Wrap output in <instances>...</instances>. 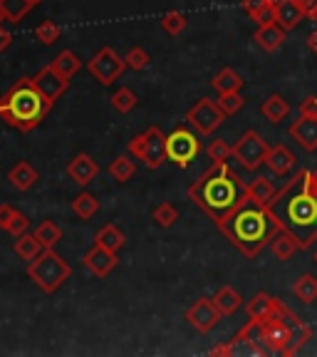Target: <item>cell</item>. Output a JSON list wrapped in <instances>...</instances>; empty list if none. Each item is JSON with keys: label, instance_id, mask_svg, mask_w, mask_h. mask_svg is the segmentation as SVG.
I'll use <instances>...</instances> for the list:
<instances>
[{"label": "cell", "instance_id": "obj_1", "mask_svg": "<svg viewBox=\"0 0 317 357\" xmlns=\"http://www.w3.org/2000/svg\"><path fill=\"white\" fill-rule=\"evenodd\" d=\"M223 234L229 236L231 243L238 248L240 253H245L248 258H256L258 253L268 245V241H273L278 231H283V226L278 223V218L273 216V211L258 201H253L245 194V199L238 206L229 213L226 218L216 223Z\"/></svg>", "mask_w": 317, "mask_h": 357}, {"label": "cell", "instance_id": "obj_2", "mask_svg": "<svg viewBox=\"0 0 317 357\" xmlns=\"http://www.w3.org/2000/svg\"><path fill=\"white\" fill-rule=\"evenodd\" d=\"M270 206L285 208V211L280 208H270V211L278 218L283 231L295 236L300 248H307L310 241L317 236V194L307 184V172L297 174L280 194H275Z\"/></svg>", "mask_w": 317, "mask_h": 357}, {"label": "cell", "instance_id": "obj_3", "mask_svg": "<svg viewBox=\"0 0 317 357\" xmlns=\"http://www.w3.org/2000/svg\"><path fill=\"white\" fill-rule=\"evenodd\" d=\"M189 196L201 211L218 223L245 199V184L226 162H213V167L189 189Z\"/></svg>", "mask_w": 317, "mask_h": 357}, {"label": "cell", "instance_id": "obj_4", "mask_svg": "<svg viewBox=\"0 0 317 357\" xmlns=\"http://www.w3.org/2000/svg\"><path fill=\"white\" fill-rule=\"evenodd\" d=\"M52 102L38 89L33 77H20L0 97V117L17 132H33L50 112Z\"/></svg>", "mask_w": 317, "mask_h": 357}, {"label": "cell", "instance_id": "obj_5", "mask_svg": "<svg viewBox=\"0 0 317 357\" xmlns=\"http://www.w3.org/2000/svg\"><path fill=\"white\" fill-rule=\"evenodd\" d=\"M253 330H256V340L261 342L265 350L270 352H280V355H293L297 352V347L305 340H310V328L302 325L300 320L293 315L290 307H285L283 303L278 305V310L273 315H268L265 320L256 323L251 320Z\"/></svg>", "mask_w": 317, "mask_h": 357}, {"label": "cell", "instance_id": "obj_6", "mask_svg": "<svg viewBox=\"0 0 317 357\" xmlns=\"http://www.w3.org/2000/svg\"><path fill=\"white\" fill-rule=\"evenodd\" d=\"M28 275L42 293H55L72 275V268L67 266V261H62L52 248H45L35 261H30Z\"/></svg>", "mask_w": 317, "mask_h": 357}, {"label": "cell", "instance_id": "obj_7", "mask_svg": "<svg viewBox=\"0 0 317 357\" xmlns=\"http://www.w3.org/2000/svg\"><path fill=\"white\" fill-rule=\"evenodd\" d=\"M201 151V142L189 127H176L167 137V154L169 162L176 167H189Z\"/></svg>", "mask_w": 317, "mask_h": 357}, {"label": "cell", "instance_id": "obj_8", "mask_svg": "<svg viewBox=\"0 0 317 357\" xmlns=\"http://www.w3.org/2000/svg\"><path fill=\"white\" fill-rule=\"evenodd\" d=\"M268 151H270L268 142L263 139L258 132H253V129H248V132L233 144V156L238 159L240 167L248 169V172H256L258 167L265 164Z\"/></svg>", "mask_w": 317, "mask_h": 357}, {"label": "cell", "instance_id": "obj_9", "mask_svg": "<svg viewBox=\"0 0 317 357\" xmlns=\"http://www.w3.org/2000/svg\"><path fill=\"white\" fill-rule=\"evenodd\" d=\"M223 119H226V112L218 107V102L208 100V97L199 100L189 112H186V122H189L199 134H206V137L221 127Z\"/></svg>", "mask_w": 317, "mask_h": 357}, {"label": "cell", "instance_id": "obj_10", "mask_svg": "<svg viewBox=\"0 0 317 357\" xmlns=\"http://www.w3.org/2000/svg\"><path fill=\"white\" fill-rule=\"evenodd\" d=\"M127 67H129L127 60L119 57L111 47H102V50L87 62V70L92 73V77L100 79L102 84H111Z\"/></svg>", "mask_w": 317, "mask_h": 357}, {"label": "cell", "instance_id": "obj_11", "mask_svg": "<svg viewBox=\"0 0 317 357\" xmlns=\"http://www.w3.org/2000/svg\"><path fill=\"white\" fill-rule=\"evenodd\" d=\"M186 320H189L191 328H196L199 333H208V330H213L218 325V320L223 318L221 310L216 307V303H213V298L208 301V298H199V301L194 303V305L186 310L184 315Z\"/></svg>", "mask_w": 317, "mask_h": 357}, {"label": "cell", "instance_id": "obj_12", "mask_svg": "<svg viewBox=\"0 0 317 357\" xmlns=\"http://www.w3.org/2000/svg\"><path fill=\"white\" fill-rule=\"evenodd\" d=\"M167 159V134L159 127H149L144 132V151H141L139 162H144L149 169H159Z\"/></svg>", "mask_w": 317, "mask_h": 357}, {"label": "cell", "instance_id": "obj_13", "mask_svg": "<svg viewBox=\"0 0 317 357\" xmlns=\"http://www.w3.org/2000/svg\"><path fill=\"white\" fill-rule=\"evenodd\" d=\"M33 82L38 84V89L52 102V105H55V102L67 92V87H70V77L60 75L52 65L42 67V70L33 77Z\"/></svg>", "mask_w": 317, "mask_h": 357}, {"label": "cell", "instance_id": "obj_14", "mask_svg": "<svg viewBox=\"0 0 317 357\" xmlns=\"http://www.w3.org/2000/svg\"><path fill=\"white\" fill-rule=\"evenodd\" d=\"M84 266H87L89 273H95L97 278H107V275L114 271V266H117V253L105 248V245L95 243V248L87 251V256H84Z\"/></svg>", "mask_w": 317, "mask_h": 357}, {"label": "cell", "instance_id": "obj_15", "mask_svg": "<svg viewBox=\"0 0 317 357\" xmlns=\"http://www.w3.org/2000/svg\"><path fill=\"white\" fill-rule=\"evenodd\" d=\"M290 137L305 151H317V117L300 114L297 122L290 124Z\"/></svg>", "mask_w": 317, "mask_h": 357}, {"label": "cell", "instance_id": "obj_16", "mask_svg": "<svg viewBox=\"0 0 317 357\" xmlns=\"http://www.w3.org/2000/svg\"><path fill=\"white\" fill-rule=\"evenodd\" d=\"M265 164L275 176H288V174L297 167V156H295V151L288 149L285 144H275L268 151Z\"/></svg>", "mask_w": 317, "mask_h": 357}, {"label": "cell", "instance_id": "obj_17", "mask_svg": "<svg viewBox=\"0 0 317 357\" xmlns=\"http://www.w3.org/2000/svg\"><path fill=\"white\" fill-rule=\"evenodd\" d=\"M307 15H310V13H307L300 3H295V0H280L278 6H275V20H278L280 28H285L288 33L295 30Z\"/></svg>", "mask_w": 317, "mask_h": 357}, {"label": "cell", "instance_id": "obj_18", "mask_svg": "<svg viewBox=\"0 0 317 357\" xmlns=\"http://www.w3.org/2000/svg\"><path fill=\"white\" fill-rule=\"evenodd\" d=\"M97 172H100V167H97V162L89 154H77L72 162L67 164V174H70V178L77 181L79 186H87L89 181L97 176Z\"/></svg>", "mask_w": 317, "mask_h": 357}, {"label": "cell", "instance_id": "obj_19", "mask_svg": "<svg viewBox=\"0 0 317 357\" xmlns=\"http://www.w3.org/2000/svg\"><path fill=\"white\" fill-rule=\"evenodd\" d=\"M285 35H288V30L280 28L278 22H270V25H261L253 38H256V43L261 45V50L278 52L280 47H283V43H285Z\"/></svg>", "mask_w": 317, "mask_h": 357}, {"label": "cell", "instance_id": "obj_20", "mask_svg": "<svg viewBox=\"0 0 317 357\" xmlns=\"http://www.w3.org/2000/svg\"><path fill=\"white\" fill-rule=\"evenodd\" d=\"M278 305H280L278 298L268 296V293H256V296L248 301V318L261 323L268 315H273V312L278 310Z\"/></svg>", "mask_w": 317, "mask_h": 357}, {"label": "cell", "instance_id": "obj_21", "mask_svg": "<svg viewBox=\"0 0 317 357\" xmlns=\"http://www.w3.org/2000/svg\"><path fill=\"white\" fill-rule=\"evenodd\" d=\"M8 181L13 184V189L30 191L35 186V181H38V172H35L28 162H17L15 167L10 169V174H8Z\"/></svg>", "mask_w": 317, "mask_h": 357}, {"label": "cell", "instance_id": "obj_22", "mask_svg": "<svg viewBox=\"0 0 317 357\" xmlns=\"http://www.w3.org/2000/svg\"><path fill=\"white\" fill-rule=\"evenodd\" d=\"M261 114L268 119L270 124H280L283 119H288V114H290V105H288V100L285 97H280V95H270L265 102L261 105Z\"/></svg>", "mask_w": 317, "mask_h": 357}, {"label": "cell", "instance_id": "obj_23", "mask_svg": "<svg viewBox=\"0 0 317 357\" xmlns=\"http://www.w3.org/2000/svg\"><path fill=\"white\" fill-rule=\"evenodd\" d=\"M300 248V243L295 241V236L288 234V231H278L275 238L270 241V251L278 261H290V258L295 256V251Z\"/></svg>", "mask_w": 317, "mask_h": 357}, {"label": "cell", "instance_id": "obj_24", "mask_svg": "<svg viewBox=\"0 0 317 357\" xmlns=\"http://www.w3.org/2000/svg\"><path fill=\"white\" fill-rule=\"evenodd\" d=\"M213 303H216V307L221 310V315H233V312L243 305V298H240V293L235 288L223 285V288H218L216 296H213Z\"/></svg>", "mask_w": 317, "mask_h": 357}, {"label": "cell", "instance_id": "obj_25", "mask_svg": "<svg viewBox=\"0 0 317 357\" xmlns=\"http://www.w3.org/2000/svg\"><path fill=\"white\" fill-rule=\"evenodd\" d=\"M245 194L251 196L253 201H258V204H263V206H270V201L275 199L278 191L268 181V176H256L251 184H245Z\"/></svg>", "mask_w": 317, "mask_h": 357}, {"label": "cell", "instance_id": "obj_26", "mask_svg": "<svg viewBox=\"0 0 317 357\" xmlns=\"http://www.w3.org/2000/svg\"><path fill=\"white\" fill-rule=\"evenodd\" d=\"M211 84L218 95H223V92H240V87H243V77L235 73L233 67H223L221 73L213 77Z\"/></svg>", "mask_w": 317, "mask_h": 357}, {"label": "cell", "instance_id": "obj_27", "mask_svg": "<svg viewBox=\"0 0 317 357\" xmlns=\"http://www.w3.org/2000/svg\"><path fill=\"white\" fill-rule=\"evenodd\" d=\"M33 0H0V15L10 22H20L33 10Z\"/></svg>", "mask_w": 317, "mask_h": 357}, {"label": "cell", "instance_id": "obj_28", "mask_svg": "<svg viewBox=\"0 0 317 357\" xmlns=\"http://www.w3.org/2000/svg\"><path fill=\"white\" fill-rule=\"evenodd\" d=\"M95 241L100 245H105V248H109V251L119 253V248L127 243V236H124L122 231L114 226V223H107V226H102V229H100V234H97Z\"/></svg>", "mask_w": 317, "mask_h": 357}, {"label": "cell", "instance_id": "obj_29", "mask_svg": "<svg viewBox=\"0 0 317 357\" xmlns=\"http://www.w3.org/2000/svg\"><path fill=\"white\" fill-rule=\"evenodd\" d=\"M42 251H45V245L40 243L38 238H35V234L33 236H30V234L17 236V241H15V253L22 258V261H35V258H38Z\"/></svg>", "mask_w": 317, "mask_h": 357}, {"label": "cell", "instance_id": "obj_30", "mask_svg": "<svg viewBox=\"0 0 317 357\" xmlns=\"http://www.w3.org/2000/svg\"><path fill=\"white\" fill-rule=\"evenodd\" d=\"M293 293L297 296V301L307 303V305L315 303L317 301V278L310 273L300 275V278L295 280V285H293Z\"/></svg>", "mask_w": 317, "mask_h": 357}, {"label": "cell", "instance_id": "obj_31", "mask_svg": "<svg viewBox=\"0 0 317 357\" xmlns=\"http://www.w3.org/2000/svg\"><path fill=\"white\" fill-rule=\"evenodd\" d=\"M35 238H38L45 248H52V245L62 241V229L55 221H42L38 229H35Z\"/></svg>", "mask_w": 317, "mask_h": 357}, {"label": "cell", "instance_id": "obj_32", "mask_svg": "<svg viewBox=\"0 0 317 357\" xmlns=\"http://www.w3.org/2000/svg\"><path fill=\"white\" fill-rule=\"evenodd\" d=\"M50 65L55 67L60 75H65V77H72V75L79 70V65H82V62H79V57L75 55L72 50H62L60 55L50 62Z\"/></svg>", "mask_w": 317, "mask_h": 357}, {"label": "cell", "instance_id": "obj_33", "mask_svg": "<svg viewBox=\"0 0 317 357\" xmlns=\"http://www.w3.org/2000/svg\"><path fill=\"white\" fill-rule=\"evenodd\" d=\"M97 208H100V201L95 199L92 194H79V196H75V201H72V211L77 213L82 221H87V218H92L97 213Z\"/></svg>", "mask_w": 317, "mask_h": 357}, {"label": "cell", "instance_id": "obj_34", "mask_svg": "<svg viewBox=\"0 0 317 357\" xmlns=\"http://www.w3.org/2000/svg\"><path fill=\"white\" fill-rule=\"evenodd\" d=\"M109 176L119 184H127L129 178L134 176V164L129 162L127 156H117L114 162L109 164Z\"/></svg>", "mask_w": 317, "mask_h": 357}, {"label": "cell", "instance_id": "obj_35", "mask_svg": "<svg viewBox=\"0 0 317 357\" xmlns=\"http://www.w3.org/2000/svg\"><path fill=\"white\" fill-rule=\"evenodd\" d=\"M218 107H221L223 112H226V117H231V114H238L240 109H243V97H240V92H223V95H218Z\"/></svg>", "mask_w": 317, "mask_h": 357}, {"label": "cell", "instance_id": "obj_36", "mask_svg": "<svg viewBox=\"0 0 317 357\" xmlns=\"http://www.w3.org/2000/svg\"><path fill=\"white\" fill-rule=\"evenodd\" d=\"M178 221V211L171 206V204H159L154 208V223L156 226H162V229H169L173 223Z\"/></svg>", "mask_w": 317, "mask_h": 357}, {"label": "cell", "instance_id": "obj_37", "mask_svg": "<svg viewBox=\"0 0 317 357\" xmlns=\"http://www.w3.org/2000/svg\"><path fill=\"white\" fill-rule=\"evenodd\" d=\"M134 105H137V97H134L132 89L122 87L119 92H114V95H111V107H114L117 112H122V114L132 112V109H134Z\"/></svg>", "mask_w": 317, "mask_h": 357}, {"label": "cell", "instance_id": "obj_38", "mask_svg": "<svg viewBox=\"0 0 317 357\" xmlns=\"http://www.w3.org/2000/svg\"><path fill=\"white\" fill-rule=\"evenodd\" d=\"M186 25H189V20H186L184 13H167V15L162 17V28L167 30L169 35L184 33Z\"/></svg>", "mask_w": 317, "mask_h": 357}, {"label": "cell", "instance_id": "obj_39", "mask_svg": "<svg viewBox=\"0 0 317 357\" xmlns=\"http://www.w3.org/2000/svg\"><path fill=\"white\" fill-rule=\"evenodd\" d=\"M231 156H233V146L226 139H213L208 144V159L211 162H229Z\"/></svg>", "mask_w": 317, "mask_h": 357}, {"label": "cell", "instance_id": "obj_40", "mask_svg": "<svg viewBox=\"0 0 317 357\" xmlns=\"http://www.w3.org/2000/svg\"><path fill=\"white\" fill-rule=\"evenodd\" d=\"M35 38H38V43H42V45H52V43H57V38H60V28H57L52 20H45L35 28Z\"/></svg>", "mask_w": 317, "mask_h": 357}, {"label": "cell", "instance_id": "obj_41", "mask_svg": "<svg viewBox=\"0 0 317 357\" xmlns=\"http://www.w3.org/2000/svg\"><path fill=\"white\" fill-rule=\"evenodd\" d=\"M124 60H127V65L132 67V70H137V73H139V70H146L149 62H151L149 55H146V50H141V47H132Z\"/></svg>", "mask_w": 317, "mask_h": 357}, {"label": "cell", "instance_id": "obj_42", "mask_svg": "<svg viewBox=\"0 0 317 357\" xmlns=\"http://www.w3.org/2000/svg\"><path fill=\"white\" fill-rule=\"evenodd\" d=\"M28 229H30V218L25 216V213L15 211V216L10 218V223H8L6 231H10L13 236H22V234H28Z\"/></svg>", "mask_w": 317, "mask_h": 357}, {"label": "cell", "instance_id": "obj_43", "mask_svg": "<svg viewBox=\"0 0 317 357\" xmlns=\"http://www.w3.org/2000/svg\"><path fill=\"white\" fill-rule=\"evenodd\" d=\"M253 20L258 22V25H270V22H278L275 20V6L270 3V6H265L263 10H258L256 15H253Z\"/></svg>", "mask_w": 317, "mask_h": 357}, {"label": "cell", "instance_id": "obj_44", "mask_svg": "<svg viewBox=\"0 0 317 357\" xmlns=\"http://www.w3.org/2000/svg\"><path fill=\"white\" fill-rule=\"evenodd\" d=\"M265 6H270V3H268V0H243V10L248 13V15H256L258 10H263V8Z\"/></svg>", "mask_w": 317, "mask_h": 357}, {"label": "cell", "instance_id": "obj_45", "mask_svg": "<svg viewBox=\"0 0 317 357\" xmlns=\"http://www.w3.org/2000/svg\"><path fill=\"white\" fill-rule=\"evenodd\" d=\"M141 151H144V134H139V137H134V139L129 142V154H132L134 159H141Z\"/></svg>", "mask_w": 317, "mask_h": 357}, {"label": "cell", "instance_id": "obj_46", "mask_svg": "<svg viewBox=\"0 0 317 357\" xmlns=\"http://www.w3.org/2000/svg\"><path fill=\"white\" fill-rule=\"evenodd\" d=\"M300 114H307V117H317V97H307V100L300 102Z\"/></svg>", "mask_w": 317, "mask_h": 357}, {"label": "cell", "instance_id": "obj_47", "mask_svg": "<svg viewBox=\"0 0 317 357\" xmlns=\"http://www.w3.org/2000/svg\"><path fill=\"white\" fill-rule=\"evenodd\" d=\"M13 216H15V208L3 204V206H0V229H8V223H10Z\"/></svg>", "mask_w": 317, "mask_h": 357}, {"label": "cell", "instance_id": "obj_48", "mask_svg": "<svg viewBox=\"0 0 317 357\" xmlns=\"http://www.w3.org/2000/svg\"><path fill=\"white\" fill-rule=\"evenodd\" d=\"M10 43H13V35L8 33V30L3 28V25H0V55H3V52H6L8 47H10Z\"/></svg>", "mask_w": 317, "mask_h": 357}, {"label": "cell", "instance_id": "obj_49", "mask_svg": "<svg viewBox=\"0 0 317 357\" xmlns=\"http://www.w3.org/2000/svg\"><path fill=\"white\" fill-rule=\"evenodd\" d=\"M235 347L233 345H221V347H213L211 355H233Z\"/></svg>", "mask_w": 317, "mask_h": 357}, {"label": "cell", "instance_id": "obj_50", "mask_svg": "<svg viewBox=\"0 0 317 357\" xmlns=\"http://www.w3.org/2000/svg\"><path fill=\"white\" fill-rule=\"evenodd\" d=\"M295 3H300V6L305 8L307 13H312L317 8V0H295Z\"/></svg>", "mask_w": 317, "mask_h": 357}, {"label": "cell", "instance_id": "obj_51", "mask_svg": "<svg viewBox=\"0 0 317 357\" xmlns=\"http://www.w3.org/2000/svg\"><path fill=\"white\" fill-rule=\"evenodd\" d=\"M307 184H310V189L317 194V169H315V172L307 174Z\"/></svg>", "mask_w": 317, "mask_h": 357}, {"label": "cell", "instance_id": "obj_52", "mask_svg": "<svg viewBox=\"0 0 317 357\" xmlns=\"http://www.w3.org/2000/svg\"><path fill=\"white\" fill-rule=\"evenodd\" d=\"M307 45H310V50L315 52V57H317V30L307 38Z\"/></svg>", "mask_w": 317, "mask_h": 357}, {"label": "cell", "instance_id": "obj_53", "mask_svg": "<svg viewBox=\"0 0 317 357\" xmlns=\"http://www.w3.org/2000/svg\"><path fill=\"white\" fill-rule=\"evenodd\" d=\"M310 17H312V20H315V22H317V8H315V10H312V13H310Z\"/></svg>", "mask_w": 317, "mask_h": 357}, {"label": "cell", "instance_id": "obj_54", "mask_svg": "<svg viewBox=\"0 0 317 357\" xmlns=\"http://www.w3.org/2000/svg\"><path fill=\"white\" fill-rule=\"evenodd\" d=\"M268 3H273V6H278V3H280V0H268Z\"/></svg>", "mask_w": 317, "mask_h": 357}, {"label": "cell", "instance_id": "obj_55", "mask_svg": "<svg viewBox=\"0 0 317 357\" xmlns=\"http://www.w3.org/2000/svg\"><path fill=\"white\" fill-rule=\"evenodd\" d=\"M33 3H35V6H38V3H42V0H33Z\"/></svg>", "mask_w": 317, "mask_h": 357}, {"label": "cell", "instance_id": "obj_56", "mask_svg": "<svg viewBox=\"0 0 317 357\" xmlns=\"http://www.w3.org/2000/svg\"><path fill=\"white\" fill-rule=\"evenodd\" d=\"M0 17H3V15H0Z\"/></svg>", "mask_w": 317, "mask_h": 357}]
</instances>
